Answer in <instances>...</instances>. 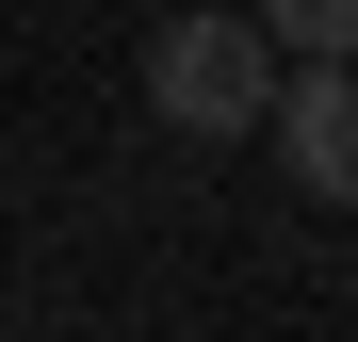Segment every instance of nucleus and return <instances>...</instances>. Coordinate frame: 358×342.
<instances>
[{
	"label": "nucleus",
	"instance_id": "f257e3e1",
	"mask_svg": "<svg viewBox=\"0 0 358 342\" xmlns=\"http://www.w3.org/2000/svg\"><path fill=\"white\" fill-rule=\"evenodd\" d=\"M261 98H277V33H261V17L196 0V17H163V33H147V114H163L179 147H245V131H261Z\"/></svg>",
	"mask_w": 358,
	"mask_h": 342
},
{
	"label": "nucleus",
	"instance_id": "f03ea898",
	"mask_svg": "<svg viewBox=\"0 0 358 342\" xmlns=\"http://www.w3.org/2000/svg\"><path fill=\"white\" fill-rule=\"evenodd\" d=\"M261 147L293 163V196L358 212V49H293L277 98H261Z\"/></svg>",
	"mask_w": 358,
	"mask_h": 342
},
{
	"label": "nucleus",
	"instance_id": "7ed1b4c3",
	"mask_svg": "<svg viewBox=\"0 0 358 342\" xmlns=\"http://www.w3.org/2000/svg\"><path fill=\"white\" fill-rule=\"evenodd\" d=\"M245 17L277 33V66H293V49H358V0H245Z\"/></svg>",
	"mask_w": 358,
	"mask_h": 342
}]
</instances>
